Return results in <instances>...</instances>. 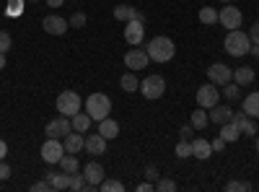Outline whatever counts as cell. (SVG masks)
I'll return each instance as SVG.
<instances>
[{
  "label": "cell",
  "mask_w": 259,
  "mask_h": 192,
  "mask_svg": "<svg viewBox=\"0 0 259 192\" xmlns=\"http://www.w3.org/2000/svg\"><path fill=\"white\" fill-rule=\"evenodd\" d=\"M249 55H254V57H259V45H251V50H249Z\"/></svg>",
  "instance_id": "49"
},
{
  "label": "cell",
  "mask_w": 259,
  "mask_h": 192,
  "mask_svg": "<svg viewBox=\"0 0 259 192\" xmlns=\"http://www.w3.org/2000/svg\"><path fill=\"white\" fill-rule=\"evenodd\" d=\"M192 156L197 159V161L210 159V156H212V145H210V140H205V138H194V140H192Z\"/></svg>",
  "instance_id": "17"
},
{
  "label": "cell",
  "mask_w": 259,
  "mask_h": 192,
  "mask_svg": "<svg viewBox=\"0 0 259 192\" xmlns=\"http://www.w3.org/2000/svg\"><path fill=\"white\" fill-rule=\"evenodd\" d=\"M47 189H52L47 179H45V182H36V184H31V192H47Z\"/></svg>",
  "instance_id": "44"
},
{
  "label": "cell",
  "mask_w": 259,
  "mask_h": 192,
  "mask_svg": "<svg viewBox=\"0 0 259 192\" xmlns=\"http://www.w3.org/2000/svg\"><path fill=\"white\" fill-rule=\"evenodd\" d=\"M31 3H34V0H31Z\"/></svg>",
  "instance_id": "53"
},
{
  "label": "cell",
  "mask_w": 259,
  "mask_h": 192,
  "mask_svg": "<svg viewBox=\"0 0 259 192\" xmlns=\"http://www.w3.org/2000/svg\"><path fill=\"white\" fill-rule=\"evenodd\" d=\"M192 130H194V127H192V125H184V127H182V130H179V135H182V140H189V143H192Z\"/></svg>",
  "instance_id": "43"
},
{
  "label": "cell",
  "mask_w": 259,
  "mask_h": 192,
  "mask_svg": "<svg viewBox=\"0 0 259 192\" xmlns=\"http://www.w3.org/2000/svg\"><path fill=\"white\" fill-rule=\"evenodd\" d=\"M210 120H212V125H226V122H231V120H233L231 106H226V104H215V106H212V112H210Z\"/></svg>",
  "instance_id": "20"
},
{
  "label": "cell",
  "mask_w": 259,
  "mask_h": 192,
  "mask_svg": "<svg viewBox=\"0 0 259 192\" xmlns=\"http://www.w3.org/2000/svg\"><path fill=\"white\" fill-rule=\"evenodd\" d=\"M194 130H205V127L210 125V114L202 109V106H197V109L192 112V122H189Z\"/></svg>",
  "instance_id": "25"
},
{
  "label": "cell",
  "mask_w": 259,
  "mask_h": 192,
  "mask_svg": "<svg viewBox=\"0 0 259 192\" xmlns=\"http://www.w3.org/2000/svg\"><path fill=\"white\" fill-rule=\"evenodd\" d=\"M39 153H41V159H45L47 164H60V159L65 156V145L60 143V138H47Z\"/></svg>",
  "instance_id": "8"
},
{
  "label": "cell",
  "mask_w": 259,
  "mask_h": 192,
  "mask_svg": "<svg viewBox=\"0 0 259 192\" xmlns=\"http://www.w3.org/2000/svg\"><path fill=\"white\" fill-rule=\"evenodd\" d=\"M68 24H70V29H80V26H85V13H80V11L73 13Z\"/></svg>",
  "instance_id": "38"
},
{
  "label": "cell",
  "mask_w": 259,
  "mask_h": 192,
  "mask_svg": "<svg viewBox=\"0 0 259 192\" xmlns=\"http://www.w3.org/2000/svg\"><path fill=\"white\" fill-rule=\"evenodd\" d=\"M223 47H226V52H228L231 57H244V55H249V50H251V39H249V34L233 29V31H228Z\"/></svg>",
  "instance_id": "3"
},
{
  "label": "cell",
  "mask_w": 259,
  "mask_h": 192,
  "mask_svg": "<svg viewBox=\"0 0 259 192\" xmlns=\"http://www.w3.org/2000/svg\"><path fill=\"white\" fill-rule=\"evenodd\" d=\"M254 78H256L254 68H236L233 70V81L239 83V86H249V83H254Z\"/></svg>",
  "instance_id": "24"
},
{
  "label": "cell",
  "mask_w": 259,
  "mask_h": 192,
  "mask_svg": "<svg viewBox=\"0 0 259 192\" xmlns=\"http://www.w3.org/2000/svg\"><path fill=\"white\" fill-rule=\"evenodd\" d=\"M148 189H156V184H153V182H143V184H138V192H148Z\"/></svg>",
  "instance_id": "46"
},
{
  "label": "cell",
  "mask_w": 259,
  "mask_h": 192,
  "mask_svg": "<svg viewBox=\"0 0 259 192\" xmlns=\"http://www.w3.org/2000/svg\"><path fill=\"white\" fill-rule=\"evenodd\" d=\"M99 189H101V192H122V189H124V184H122V182H117V179H104V182L99 184Z\"/></svg>",
  "instance_id": "33"
},
{
  "label": "cell",
  "mask_w": 259,
  "mask_h": 192,
  "mask_svg": "<svg viewBox=\"0 0 259 192\" xmlns=\"http://www.w3.org/2000/svg\"><path fill=\"white\" fill-rule=\"evenodd\" d=\"M226 189H228V192H249L251 184H249V182H236V179H233V182L226 184Z\"/></svg>",
  "instance_id": "36"
},
{
  "label": "cell",
  "mask_w": 259,
  "mask_h": 192,
  "mask_svg": "<svg viewBox=\"0 0 259 192\" xmlns=\"http://www.w3.org/2000/svg\"><path fill=\"white\" fill-rule=\"evenodd\" d=\"M60 166H62V172H68V174H73V172H78V159H75V153H68V156H62L60 159Z\"/></svg>",
  "instance_id": "31"
},
{
  "label": "cell",
  "mask_w": 259,
  "mask_h": 192,
  "mask_svg": "<svg viewBox=\"0 0 259 192\" xmlns=\"http://www.w3.org/2000/svg\"><path fill=\"white\" fill-rule=\"evenodd\" d=\"M80 106H83V99L75 94V91H62L57 96V112L65 114V117H73L80 112Z\"/></svg>",
  "instance_id": "4"
},
{
  "label": "cell",
  "mask_w": 259,
  "mask_h": 192,
  "mask_svg": "<svg viewBox=\"0 0 259 192\" xmlns=\"http://www.w3.org/2000/svg\"><path fill=\"white\" fill-rule=\"evenodd\" d=\"M99 133H101L106 140H114V138L119 135V125H117L114 120H109V117H104V120L99 122Z\"/></svg>",
  "instance_id": "22"
},
{
  "label": "cell",
  "mask_w": 259,
  "mask_h": 192,
  "mask_svg": "<svg viewBox=\"0 0 259 192\" xmlns=\"http://www.w3.org/2000/svg\"><path fill=\"white\" fill-rule=\"evenodd\" d=\"M70 122H73V130H78V133H89V127H91L94 120L85 114V112H78V114L70 117Z\"/></svg>",
  "instance_id": "26"
},
{
  "label": "cell",
  "mask_w": 259,
  "mask_h": 192,
  "mask_svg": "<svg viewBox=\"0 0 259 192\" xmlns=\"http://www.w3.org/2000/svg\"><path fill=\"white\" fill-rule=\"evenodd\" d=\"M6 153H8V143L0 140V161H6Z\"/></svg>",
  "instance_id": "47"
},
{
  "label": "cell",
  "mask_w": 259,
  "mask_h": 192,
  "mask_svg": "<svg viewBox=\"0 0 259 192\" xmlns=\"http://www.w3.org/2000/svg\"><path fill=\"white\" fill-rule=\"evenodd\" d=\"M215 104H221V91L215 83H205V86L197 89V106L202 109H212Z\"/></svg>",
  "instance_id": "7"
},
{
  "label": "cell",
  "mask_w": 259,
  "mask_h": 192,
  "mask_svg": "<svg viewBox=\"0 0 259 192\" xmlns=\"http://www.w3.org/2000/svg\"><path fill=\"white\" fill-rule=\"evenodd\" d=\"M218 21L228 29V31H233V29H241V24H244V13L236 8L233 3H226V8H221V13H218Z\"/></svg>",
  "instance_id": "6"
},
{
  "label": "cell",
  "mask_w": 259,
  "mask_h": 192,
  "mask_svg": "<svg viewBox=\"0 0 259 192\" xmlns=\"http://www.w3.org/2000/svg\"><path fill=\"white\" fill-rule=\"evenodd\" d=\"M6 13L13 16V18H18L21 13H24V0H8V11Z\"/></svg>",
  "instance_id": "35"
},
{
  "label": "cell",
  "mask_w": 259,
  "mask_h": 192,
  "mask_svg": "<svg viewBox=\"0 0 259 192\" xmlns=\"http://www.w3.org/2000/svg\"><path fill=\"white\" fill-rule=\"evenodd\" d=\"M47 182L55 192L60 189H70V174L68 172H47Z\"/></svg>",
  "instance_id": "19"
},
{
  "label": "cell",
  "mask_w": 259,
  "mask_h": 192,
  "mask_svg": "<svg viewBox=\"0 0 259 192\" xmlns=\"http://www.w3.org/2000/svg\"><path fill=\"white\" fill-rule=\"evenodd\" d=\"M233 122L241 127V135H251V138H254V133H259V130H256V122H254V117H249L244 109L233 114Z\"/></svg>",
  "instance_id": "15"
},
{
  "label": "cell",
  "mask_w": 259,
  "mask_h": 192,
  "mask_svg": "<svg viewBox=\"0 0 259 192\" xmlns=\"http://www.w3.org/2000/svg\"><path fill=\"white\" fill-rule=\"evenodd\" d=\"M11 45H13V39H11V34L8 31H0V52H8L11 50Z\"/></svg>",
  "instance_id": "39"
},
{
  "label": "cell",
  "mask_w": 259,
  "mask_h": 192,
  "mask_svg": "<svg viewBox=\"0 0 259 192\" xmlns=\"http://www.w3.org/2000/svg\"><path fill=\"white\" fill-rule=\"evenodd\" d=\"M70 189H75V192H83V189L94 192L96 187L85 182V174H78V172H73V174H70Z\"/></svg>",
  "instance_id": "27"
},
{
  "label": "cell",
  "mask_w": 259,
  "mask_h": 192,
  "mask_svg": "<svg viewBox=\"0 0 259 192\" xmlns=\"http://www.w3.org/2000/svg\"><path fill=\"white\" fill-rule=\"evenodd\" d=\"M85 151H89V153H94V156H101V153H106V138H104L101 133H94V135H89V138H85Z\"/></svg>",
  "instance_id": "18"
},
{
  "label": "cell",
  "mask_w": 259,
  "mask_h": 192,
  "mask_svg": "<svg viewBox=\"0 0 259 192\" xmlns=\"http://www.w3.org/2000/svg\"><path fill=\"white\" fill-rule=\"evenodd\" d=\"M109 112H112V99L106 94L96 91V94H91L89 99H85V114H89L94 122H101L104 117H109Z\"/></svg>",
  "instance_id": "2"
},
{
  "label": "cell",
  "mask_w": 259,
  "mask_h": 192,
  "mask_svg": "<svg viewBox=\"0 0 259 192\" xmlns=\"http://www.w3.org/2000/svg\"><path fill=\"white\" fill-rule=\"evenodd\" d=\"M221 138H223L226 143H236V140L241 138V127L236 125L233 120H231V122H226V125H221Z\"/></svg>",
  "instance_id": "21"
},
{
  "label": "cell",
  "mask_w": 259,
  "mask_h": 192,
  "mask_svg": "<svg viewBox=\"0 0 259 192\" xmlns=\"http://www.w3.org/2000/svg\"><path fill=\"white\" fill-rule=\"evenodd\" d=\"M200 21H202V24H207V26L218 24V11H215V8H210V6L200 8Z\"/></svg>",
  "instance_id": "32"
},
{
  "label": "cell",
  "mask_w": 259,
  "mask_h": 192,
  "mask_svg": "<svg viewBox=\"0 0 259 192\" xmlns=\"http://www.w3.org/2000/svg\"><path fill=\"white\" fill-rule=\"evenodd\" d=\"M11 177V166L6 161H0V179H8Z\"/></svg>",
  "instance_id": "45"
},
{
  "label": "cell",
  "mask_w": 259,
  "mask_h": 192,
  "mask_svg": "<svg viewBox=\"0 0 259 192\" xmlns=\"http://www.w3.org/2000/svg\"><path fill=\"white\" fill-rule=\"evenodd\" d=\"M0 70H6V55L0 52Z\"/></svg>",
  "instance_id": "50"
},
{
  "label": "cell",
  "mask_w": 259,
  "mask_h": 192,
  "mask_svg": "<svg viewBox=\"0 0 259 192\" xmlns=\"http://www.w3.org/2000/svg\"><path fill=\"white\" fill-rule=\"evenodd\" d=\"M65 153H80L83 148H85V138H83V133H78V130H73V133H68L65 135Z\"/></svg>",
  "instance_id": "14"
},
{
  "label": "cell",
  "mask_w": 259,
  "mask_h": 192,
  "mask_svg": "<svg viewBox=\"0 0 259 192\" xmlns=\"http://www.w3.org/2000/svg\"><path fill=\"white\" fill-rule=\"evenodd\" d=\"M138 91H140L148 101H156V99H161L163 91H166V81H163L161 75H148V78L140 83Z\"/></svg>",
  "instance_id": "5"
},
{
  "label": "cell",
  "mask_w": 259,
  "mask_h": 192,
  "mask_svg": "<svg viewBox=\"0 0 259 192\" xmlns=\"http://www.w3.org/2000/svg\"><path fill=\"white\" fill-rule=\"evenodd\" d=\"M174 153H177V159H187V156H192V143H189V140H182V143H177Z\"/></svg>",
  "instance_id": "34"
},
{
  "label": "cell",
  "mask_w": 259,
  "mask_h": 192,
  "mask_svg": "<svg viewBox=\"0 0 259 192\" xmlns=\"http://www.w3.org/2000/svg\"><path fill=\"white\" fill-rule=\"evenodd\" d=\"M156 189H158V192H174V189H177V182H174V179H158V182H156Z\"/></svg>",
  "instance_id": "37"
},
{
  "label": "cell",
  "mask_w": 259,
  "mask_h": 192,
  "mask_svg": "<svg viewBox=\"0 0 259 192\" xmlns=\"http://www.w3.org/2000/svg\"><path fill=\"white\" fill-rule=\"evenodd\" d=\"M221 3H233V0H221Z\"/></svg>",
  "instance_id": "52"
},
{
  "label": "cell",
  "mask_w": 259,
  "mask_h": 192,
  "mask_svg": "<svg viewBox=\"0 0 259 192\" xmlns=\"http://www.w3.org/2000/svg\"><path fill=\"white\" fill-rule=\"evenodd\" d=\"M138 8H133V6H117L114 8V18L117 21H124V24H127V21H133V18H138Z\"/></svg>",
  "instance_id": "28"
},
{
  "label": "cell",
  "mask_w": 259,
  "mask_h": 192,
  "mask_svg": "<svg viewBox=\"0 0 259 192\" xmlns=\"http://www.w3.org/2000/svg\"><path fill=\"white\" fill-rule=\"evenodd\" d=\"M254 145H256V153H259V135H256V140H254Z\"/></svg>",
  "instance_id": "51"
},
{
  "label": "cell",
  "mask_w": 259,
  "mask_h": 192,
  "mask_svg": "<svg viewBox=\"0 0 259 192\" xmlns=\"http://www.w3.org/2000/svg\"><path fill=\"white\" fill-rule=\"evenodd\" d=\"M223 96L228 99V101H236V99H241V86L236 81H228L226 86H223Z\"/></svg>",
  "instance_id": "30"
},
{
  "label": "cell",
  "mask_w": 259,
  "mask_h": 192,
  "mask_svg": "<svg viewBox=\"0 0 259 192\" xmlns=\"http://www.w3.org/2000/svg\"><path fill=\"white\" fill-rule=\"evenodd\" d=\"M244 112L254 120H259V91H251L246 99H244Z\"/></svg>",
  "instance_id": "23"
},
{
  "label": "cell",
  "mask_w": 259,
  "mask_h": 192,
  "mask_svg": "<svg viewBox=\"0 0 259 192\" xmlns=\"http://www.w3.org/2000/svg\"><path fill=\"white\" fill-rule=\"evenodd\" d=\"M119 86H122V91L133 94V91H138V89H140V81L133 75V70H130V73H124V75L119 78Z\"/></svg>",
  "instance_id": "29"
},
{
  "label": "cell",
  "mask_w": 259,
  "mask_h": 192,
  "mask_svg": "<svg viewBox=\"0 0 259 192\" xmlns=\"http://www.w3.org/2000/svg\"><path fill=\"white\" fill-rule=\"evenodd\" d=\"M47 3H50V8H60V6L65 3V0H47Z\"/></svg>",
  "instance_id": "48"
},
{
  "label": "cell",
  "mask_w": 259,
  "mask_h": 192,
  "mask_svg": "<svg viewBox=\"0 0 259 192\" xmlns=\"http://www.w3.org/2000/svg\"><path fill=\"white\" fill-rule=\"evenodd\" d=\"M85 182L89 184H94L96 189H99V184L104 182V166L99 164V161H91V164H85Z\"/></svg>",
  "instance_id": "16"
},
{
  "label": "cell",
  "mask_w": 259,
  "mask_h": 192,
  "mask_svg": "<svg viewBox=\"0 0 259 192\" xmlns=\"http://www.w3.org/2000/svg\"><path fill=\"white\" fill-rule=\"evenodd\" d=\"M210 145H212V151H215V153H221V151H223V148H226V140H223V138L218 135V138H215V140H212Z\"/></svg>",
  "instance_id": "42"
},
{
  "label": "cell",
  "mask_w": 259,
  "mask_h": 192,
  "mask_svg": "<svg viewBox=\"0 0 259 192\" xmlns=\"http://www.w3.org/2000/svg\"><path fill=\"white\" fill-rule=\"evenodd\" d=\"M148 62H150V57H148L145 47H143V50H130V52L124 55V65H127L130 70H143Z\"/></svg>",
  "instance_id": "13"
},
{
  "label": "cell",
  "mask_w": 259,
  "mask_h": 192,
  "mask_svg": "<svg viewBox=\"0 0 259 192\" xmlns=\"http://www.w3.org/2000/svg\"><path fill=\"white\" fill-rule=\"evenodd\" d=\"M145 52H148V57L153 62H168L171 57H174L177 47H174V42H171L168 36H153L145 45Z\"/></svg>",
  "instance_id": "1"
},
{
  "label": "cell",
  "mask_w": 259,
  "mask_h": 192,
  "mask_svg": "<svg viewBox=\"0 0 259 192\" xmlns=\"http://www.w3.org/2000/svg\"><path fill=\"white\" fill-rule=\"evenodd\" d=\"M145 177H148V182H158V169L156 166H148L145 169Z\"/></svg>",
  "instance_id": "41"
},
{
  "label": "cell",
  "mask_w": 259,
  "mask_h": 192,
  "mask_svg": "<svg viewBox=\"0 0 259 192\" xmlns=\"http://www.w3.org/2000/svg\"><path fill=\"white\" fill-rule=\"evenodd\" d=\"M45 133H47V138H65L68 133H73V122H70V117L60 114L57 120H50L47 122Z\"/></svg>",
  "instance_id": "9"
},
{
  "label": "cell",
  "mask_w": 259,
  "mask_h": 192,
  "mask_svg": "<svg viewBox=\"0 0 259 192\" xmlns=\"http://www.w3.org/2000/svg\"><path fill=\"white\" fill-rule=\"evenodd\" d=\"M41 29H45L47 34H52V36H62L65 31L70 29V24H68V18H62V16H45Z\"/></svg>",
  "instance_id": "12"
},
{
  "label": "cell",
  "mask_w": 259,
  "mask_h": 192,
  "mask_svg": "<svg viewBox=\"0 0 259 192\" xmlns=\"http://www.w3.org/2000/svg\"><path fill=\"white\" fill-rule=\"evenodd\" d=\"M207 78H210V83H215V86H226L228 81H233V70L228 65H223V62H212V65L207 68Z\"/></svg>",
  "instance_id": "11"
},
{
  "label": "cell",
  "mask_w": 259,
  "mask_h": 192,
  "mask_svg": "<svg viewBox=\"0 0 259 192\" xmlns=\"http://www.w3.org/2000/svg\"><path fill=\"white\" fill-rule=\"evenodd\" d=\"M249 39H251V45H259V21H254V26L249 31Z\"/></svg>",
  "instance_id": "40"
},
{
  "label": "cell",
  "mask_w": 259,
  "mask_h": 192,
  "mask_svg": "<svg viewBox=\"0 0 259 192\" xmlns=\"http://www.w3.org/2000/svg\"><path fill=\"white\" fill-rule=\"evenodd\" d=\"M124 39H127V45H133V47L143 45V39H145V21H138V18L127 21V24H124Z\"/></svg>",
  "instance_id": "10"
}]
</instances>
